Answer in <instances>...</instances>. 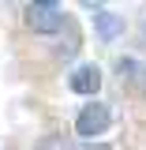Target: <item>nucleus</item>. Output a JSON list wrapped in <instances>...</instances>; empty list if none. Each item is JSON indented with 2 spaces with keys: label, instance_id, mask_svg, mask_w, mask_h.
<instances>
[{
  "label": "nucleus",
  "instance_id": "obj_1",
  "mask_svg": "<svg viewBox=\"0 0 146 150\" xmlns=\"http://www.w3.org/2000/svg\"><path fill=\"white\" fill-rule=\"evenodd\" d=\"M109 124H112V109L105 101H90V105H83V112L75 116V135L94 139V135H101Z\"/></svg>",
  "mask_w": 146,
  "mask_h": 150
},
{
  "label": "nucleus",
  "instance_id": "obj_2",
  "mask_svg": "<svg viewBox=\"0 0 146 150\" xmlns=\"http://www.w3.org/2000/svg\"><path fill=\"white\" fill-rule=\"evenodd\" d=\"M26 26L37 34H56L64 26V8L60 4H26Z\"/></svg>",
  "mask_w": 146,
  "mask_h": 150
},
{
  "label": "nucleus",
  "instance_id": "obj_3",
  "mask_svg": "<svg viewBox=\"0 0 146 150\" xmlns=\"http://www.w3.org/2000/svg\"><path fill=\"white\" fill-rule=\"evenodd\" d=\"M68 86H71L75 94H97V86H101V68H97V64L75 68L71 79H68Z\"/></svg>",
  "mask_w": 146,
  "mask_h": 150
},
{
  "label": "nucleus",
  "instance_id": "obj_4",
  "mask_svg": "<svg viewBox=\"0 0 146 150\" xmlns=\"http://www.w3.org/2000/svg\"><path fill=\"white\" fill-rule=\"evenodd\" d=\"M94 26H97L101 41H112V38H116L120 30H124L120 15H112V11H105V8H94Z\"/></svg>",
  "mask_w": 146,
  "mask_h": 150
},
{
  "label": "nucleus",
  "instance_id": "obj_5",
  "mask_svg": "<svg viewBox=\"0 0 146 150\" xmlns=\"http://www.w3.org/2000/svg\"><path fill=\"white\" fill-rule=\"evenodd\" d=\"M37 150H71V146H68L64 139H45V143H41Z\"/></svg>",
  "mask_w": 146,
  "mask_h": 150
},
{
  "label": "nucleus",
  "instance_id": "obj_6",
  "mask_svg": "<svg viewBox=\"0 0 146 150\" xmlns=\"http://www.w3.org/2000/svg\"><path fill=\"white\" fill-rule=\"evenodd\" d=\"M83 150H109V146H83Z\"/></svg>",
  "mask_w": 146,
  "mask_h": 150
}]
</instances>
